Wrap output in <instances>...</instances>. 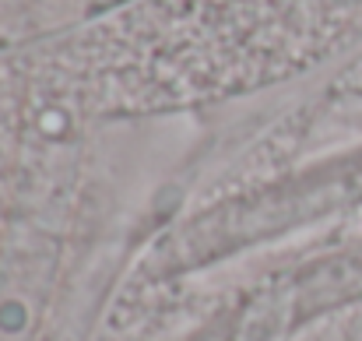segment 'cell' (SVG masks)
<instances>
[{
    "mask_svg": "<svg viewBox=\"0 0 362 341\" xmlns=\"http://www.w3.org/2000/svg\"><path fill=\"white\" fill-rule=\"evenodd\" d=\"M356 201H362V155L345 166H324L320 173L313 169L281 187L250 194L211 215H201L197 222H190L173 239L169 257L180 267L211 260L236 246L267 239L281 229L303 226L310 215H327V212H334L341 204H356Z\"/></svg>",
    "mask_w": 362,
    "mask_h": 341,
    "instance_id": "1",
    "label": "cell"
},
{
    "mask_svg": "<svg viewBox=\"0 0 362 341\" xmlns=\"http://www.w3.org/2000/svg\"><path fill=\"white\" fill-rule=\"evenodd\" d=\"M356 296H362V246H352L349 253H338V257H327V260H317L313 267H306L285 292L271 296L260 306V317L253 324H257V331L285 328L310 313L349 303Z\"/></svg>",
    "mask_w": 362,
    "mask_h": 341,
    "instance_id": "2",
    "label": "cell"
}]
</instances>
